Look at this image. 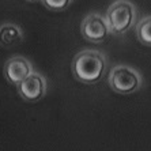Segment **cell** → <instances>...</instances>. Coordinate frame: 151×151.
Returning a JSON list of instances; mask_svg holds the SVG:
<instances>
[{
    "instance_id": "1",
    "label": "cell",
    "mask_w": 151,
    "mask_h": 151,
    "mask_svg": "<svg viewBox=\"0 0 151 151\" xmlns=\"http://www.w3.org/2000/svg\"><path fill=\"white\" fill-rule=\"evenodd\" d=\"M72 72L78 81L86 84H95L106 72V59L99 50H82L72 60Z\"/></svg>"
},
{
    "instance_id": "2",
    "label": "cell",
    "mask_w": 151,
    "mask_h": 151,
    "mask_svg": "<svg viewBox=\"0 0 151 151\" xmlns=\"http://www.w3.org/2000/svg\"><path fill=\"white\" fill-rule=\"evenodd\" d=\"M105 19L112 34H125L136 23V7L128 0H117L108 8Z\"/></svg>"
},
{
    "instance_id": "3",
    "label": "cell",
    "mask_w": 151,
    "mask_h": 151,
    "mask_svg": "<svg viewBox=\"0 0 151 151\" xmlns=\"http://www.w3.org/2000/svg\"><path fill=\"white\" fill-rule=\"evenodd\" d=\"M109 84L119 94L129 95L142 87L143 78L135 68L128 65H116L109 74Z\"/></svg>"
},
{
    "instance_id": "4",
    "label": "cell",
    "mask_w": 151,
    "mask_h": 151,
    "mask_svg": "<svg viewBox=\"0 0 151 151\" xmlns=\"http://www.w3.org/2000/svg\"><path fill=\"white\" fill-rule=\"evenodd\" d=\"M82 35L90 42H104L110 34L106 19L99 14H88L81 25Z\"/></svg>"
},
{
    "instance_id": "5",
    "label": "cell",
    "mask_w": 151,
    "mask_h": 151,
    "mask_svg": "<svg viewBox=\"0 0 151 151\" xmlns=\"http://www.w3.org/2000/svg\"><path fill=\"white\" fill-rule=\"evenodd\" d=\"M33 74V65L27 59L22 56H15L7 60L4 67V75L7 81L12 84H19L25 81L27 76Z\"/></svg>"
},
{
    "instance_id": "6",
    "label": "cell",
    "mask_w": 151,
    "mask_h": 151,
    "mask_svg": "<svg viewBox=\"0 0 151 151\" xmlns=\"http://www.w3.org/2000/svg\"><path fill=\"white\" fill-rule=\"evenodd\" d=\"M19 94L30 102H35L41 99L46 91V82L45 78L38 72H33L30 76H27L19 86Z\"/></svg>"
},
{
    "instance_id": "7",
    "label": "cell",
    "mask_w": 151,
    "mask_h": 151,
    "mask_svg": "<svg viewBox=\"0 0 151 151\" xmlns=\"http://www.w3.org/2000/svg\"><path fill=\"white\" fill-rule=\"evenodd\" d=\"M23 40V32L19 26L14 23H6L0 26V45L10 48L18 45Z\"/></svg>"
},
{
    "instance_id": "8",
    "label": "cell",
    "mask_w": 151,
    "mask_h": 151,
    "mask_svg": "<svg viewBox=\"0 0 151 151\" xmlns=\"http://www.w3.org/2000/svg\"><path fill=\"white\" fill-rule=\"evenodd\" d=\"M136 35L142 44L151 46V15L144 17L136 25Z\"/></svg>"
},
{
    "instance_id": "9",
    "label": "cell",
    "mask_w": 151,
    "mask_h": 151,
    "mask_svg": "<svg viewBox=\"0 0 151 151\" xmlns=\"http://www.w3.org/2000/svg\"><path fill=\"white\" fill-rule=\"evenodd\" d=\"M42 3L45 4L46 8L53 11H63L70 7L72 0H42Z\"/></svg>"
},
{
    "instance_id": "10",
    "label": "cell",
    "mask_w": 151,
    "mask_h": 151,
    "mask_svg": "<svg viewBox=\"0 0 151 151\" xmlns=\"http://www.w3.org/2000/svg\"><path fill=\"white\" fill-rule=\"evenodd\" d=\"M29 1H37V0H29Z\"/></svg>"
}]
</instances>
